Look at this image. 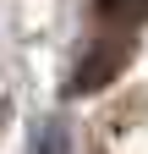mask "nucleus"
I'll use <instances>...</instances> for the list:
<instances>
[{
	"mask_svg": "<svg viewBox=\"0 0 148 154\" xmlns=\"http://www.w3.org/2000/svg\"><path fill=\"white\" fill-rule=\"evenodd\" d=\"M33 154H71V132L61 116H39L33 121Z\"/></svg>",
	"mask_w": 148,
	"mask_h": 154,
	"instance_id": "2",
	"label": "nucleus"
},
{
	"mask_svg": "<svg viewBox=\"0 0 148 154\" xmlns=\"http://www.w3.org/2000/svg\"><path fill=\"white\" fill-rule=\"evenodd\" d=\"M126 61H132V38H93V44L82 50V61L71 66V83H66V94H99L110 77H115Z\"/></svg>",
	"mask_w": 148,
	"mask_h": 154,
	"instance_id": "1",
	"label": "nucleus"
},
{
	"mask_svg": "<svg viewBox=\"0 0 148 154\" xmlns=\"http://www.w3.org/2000/svg\"><path fill=\"white\" fill-rule=\"evenodd\" d=\"M0 127H6V105H0Z\"/></svg>",
	"mask_w": 148,
	"mask_h": 154,
	"instance_id": "4",
	"label": "nucleus"
},
{
	"mask_svg": "<svg viewBox=\"0 0 148 154\" xmlns=\"http://www.w3.org/2000/svg\"><path fill=\"white\" fill-rule=\"evenodd\" d=\"M93 11L104 17L110 28H137V22H148V0H93Z\"/></svg>",
	"mask_w": 148,
	"mask_h": 154,
	"instance_id": "3",
	"label": "nucleus"
}]
</instances>
